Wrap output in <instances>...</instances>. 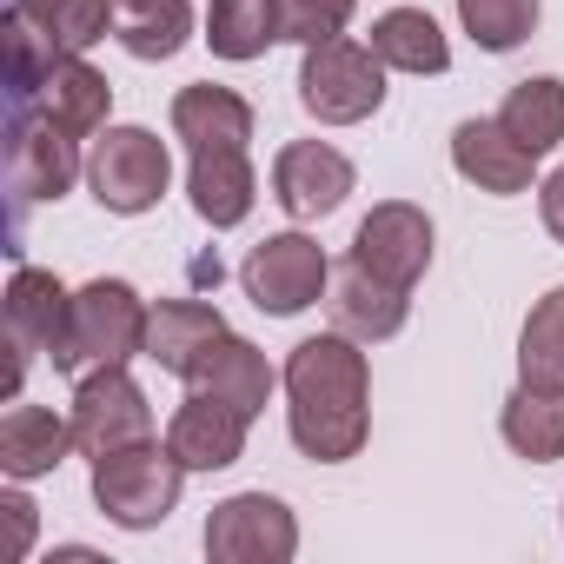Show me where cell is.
Listing matches in <instances>:
<instances>
[{"label":"cell","instance_id":"cell-26","mask_svg":"<svg viewBox=\"0 0 564 564\" xmlns=\"http://www.w3.org/2000/svg\"><path fill=\"white\" fill-rule=\"evenodd\" d=\"M206 41L219 61H259L279 41V0H213Z\"/></svg>","mask_w":564,"mask_h":564},{"label":"cell","instance_id":"cell-29","mask_svg":"<svg viewBox=\"0 0 564 564\" xmlns=\"http://www.w3.org/2000/svg\"><path fill=\"white\" fill-rule=\"evenodd\" d=\"M458 21L485 54H511L538 28V0H458Z\"/></svg>","mask_w":564,"mask_h":564},{"label":"cell","instance_id":"cell-8","mask_svg":"<svg viewBox=\"0 0 564 564\" xmlns=\"http://www.w3.org/2000/svg\"><path fill=\"white\" fill-rule=\"evenodd\" d=\"M293 551H300V524L265 491H239V498L213 505V518H206V557L213 564H286Z\"/></svg>","mask_w":564,"mask_h":564},{"label":"cell","instance_id":"cell-16","mask_svg":"<svg viewBox=\"0 0 564 564\" xmlns=\"http://www.w3.org/2000/svg\"><path fill=\"white\" fill-rule=\"evenodd\" d=\"M452 166H458L478 193L511 199V193H524V186H531L538 153H524V147H518L498 120H465V127L452 133Z\"/></svg>","mask_w":564,"mask_h":564},{"label":"cell","instance_id":"cell-31","mask_svg":"<svg viewBox=\"0 0 564 564\" xmlns=\"http://www.w3.org/2000/svg\"><path fill=\"white\" fill-rule=\"evenodd\" d=\"M0 518H8V544H0V557H28V538H34V505L21 491H0Z\"/></svg>","mask_w":564,"mask_h":564},{"label":"cell","instance_id":"cell-17","mask_svg":"<svg viewBox=\"0 0 564 564\" xmlns=\"http://www.w3.org/2000/svg\"><path fill=\"white\" fill-rule=\"evenodd\" d=\"M173 133L186 153H226L252 140V107L232 87H180L173 94Z\"/></svg>","mask_w":564,"mask_h":564},{"label":"cell","instance_id":"cell-4","mask_svg":"<svg viewBox=\"0 0 564 564\" xmlns=\"http://www.w3.org/2000/svg\"><path fill=\"white\" fill-rule=\"evenodd\" d=\"M300 100L313 120L326 127H352V120H372L386 107V61L359 41H319L306 47V67H300Z\"/></svg>","mask_w":564,"mask_h":564},{"label":"cell","instance_id":"cell-5","mask_svg":"<svg viewBox=\"0 0 564 564\" xmlns=\"http://www.w3.org/2000/svg\"><path fill=\"white\" fill-rule=\"evenodd\" d=\"M166 180H173L166 140H153L147 127H107V133L94 140V153H87V186H94V199H100L107 213H120V219L160 206Z\"/></svg>","mask_w":564,"mask_h":564},{"label":"cell","instance_id":"cell-23","mask_svg":"<svg viewBox=\"0 0 564 564\" xmlns=\"http://www.w3.org/2000/svg\"><path fill=\"white\" fill-rule=\"evenodd\" d=\"M498 432H505V445H511L518 458H531V465L564 458V392H544V386H524V379H518V392L505 399Z\"/></svg>","mask_w":564,"mask_h":564},{"label":"cell","instance_id":"cell-27","mask_svg":"<svg viewBox=\"0 0 564 564\" xmlns=\"http://www.w3.org/2000/svg\"><path fill=\"white\" fill-rule=\"evenodd\" d=\"M518 379L524 386H544V392H564V286H551L524 333H518Z\"/></svg>","mask_w":564,"mask_h":564},{"label":"cell","instance_id":"cell-28","mask_svg":"<svg viewBox=\"0 0 564 564\" xmlns=\"http://www.w3.org/2000/svg\"><path fill=\"white\" fill-rule=\"evenodd\" d=\"M14 8L67 54H87L94 41H107L113 28V0H14Z\"/></svg>","mask_w":564,"mask_h":564},{"label":"cell","instance_id":"cell-6","mask_svg":"<svg viewBox=\"0 0 564 564\" xmlns=\"http://www.w3.org/2000/svg\"><path fill=\"white\" fill-rule=\"evenodd\" d=\"M326 279H333V265H326L319 239H306V232H272V239H259V246L246 252V265H239V286H246L252 306L272 313V319L306 313V306L319 300Z\"/></svg>","mask_w":564,"mask_h":564},{"label":"cell","instance_id":"cell-7","mask_svg":"<svg viewBox=\"0 0 564 564\" xmlns=\"http://www.w3.org/2000/svg\"><path fill=\"white\" fill-rule=\"evenodd\" d=\"M8 107H28V113H41V120H54L61 133H74V140H87V133H100L107 127V107H113V87H107V74H94L80 54H54L41 74H28V80H8Z\"/></svg>","mask_w":564,"mask_h":564},{"label":"cell","instance_id":"cell-12","mask_svg":"<svg viewBox=\"0 0 564 564\" xmlns=\"http://www.w3.org/2000/svg\"><path fill=\"white\" fill-rule=\"evenodd\" d=\"M352 259L412 293L419 279H425V265H432V219H425L419 206H405V199H386V206H372V213L359 219Z\"/></svg>","mask_w":564,"mask_h":564},{"label":"cell","instance_id":"cell-20","mask_svg":"<svg viewBox=\"0 0 564 564\" xmlns=\"http://www.w3.org/2000/svg\"><path fill=\"white\" fill-rule=\"evenodd\" d=\"M67 445H74V419H54L47 405H14L8 419H0V471H8L14 485L54 471L67 458Z\"/></svg>","mask_w":564,"mask_h":564},{"label":"cell","instance_id":"cell-11","mask_svg":"<svg viewBox=\"0 0 564 564\" xmlns=\"http://www.w3.org/2000/svg\"><path fill=\"white\" fill-rule=\"evenodd\" d=\"M74 180H80V140L61 133L54 120L28 113V107H8V186H14V206L61 199Z\"/></svg>","mask_w":564,"mask_h":564},{"label":"cell","instance_id":"cell-22","mask_svg":"<svg viewBox=\"0 0 564 564\" xmlns=\"http://www.w3.org/2000/svg\"><path fill=\"white\" fill-rule=\"evenodd\" d=\"M193 34V0H113V41L133 61H173Z\"/></svg>","mask_w":564,"mask_h":564},{"label":"cell","instance_id":"cell-14","mask_svg":"<svg viewBox=\"0 0 564 564\" xmlns=\"http://www.w3.org/2000/svg\"><path fill=\"white\" fill-rule=\"evenodd\" d=\"M246 425H252V412H239L232 399H219V392H186V405H180L173 425H166V445L180 452L186 471H226V465H239V452H246Z\"/></svg>","mask_w":564,"mask_h":564},{"label":"cell","instance_id":"cell-21","mask_svg":"<svg viewBox=\"0 0 564 564\" xmlns=\"http://www.w3.org/2000/svg\"><path fill=\"white\" fill-rule=\"evenodd\" d=\"M186 193H193V213L206 226H239L252 213V166H246V147H226V153H193V173H186Z\"/></svg>","mask_w":564,"mask_h":564},{"label":"cell","instance_id":"cell-18","mask_svg":"<svg viewBox=\"0 0 564 564\" xmlns=\"http://www.w3.org/2000/svg\"><path fill=\"white\" fill-rule=\"evenodd\" d=\"M219 333H226L219 306H206V300H160V306L147 313V359H153L160 372L186 379L193 359H199Z\"/></svg>","mask_w":564,"mask_h":564},{"label":"cell","instance_id":"cell-2","mask_svg":"<svg viewBox=\"0 0 564 564\" xmlns=\"http://www.w3.org/2000/svg\"><path fill=\"white\" fill-rule=\"evenodd\" d=\"M147 313L127 279H94L74 293V319H67V346L54 359V372H100V366H127L133 352H147Z\"/></svg>","mask_w":564,"mask_h":564},{"label":"cell","instance_id":"cell-9","mask_svg":"<svg viewBox=\"0 0 564 564\" xmlns=\"http://www.w3.org/2000/svg\"><path fill=\"white\" fill-rule=\"evenodd\" d=\"M140 438H153V405H147V392L127 379V366L87 372L80 392H74V445H80L87 458H107V452H120V445H140Z\"/></svg>","mask_w":564,"mask_h":564},{"label":"cell","instance_id":"cell-10","mask_svg":"<svg viewBox=\"0 0 564 564\" xmlns=\"http://www.w3.org/2000/svg\"><path fill=\"white\" fill-rule=\"evenodd\" d=\"M67 319H74V293L61 286L54 272L21 265V272L8 279V346H14L8 392H21V379H28V359H34V352L61 359V346H67Z\"/></svg>","mask_w":564,"mask_h":564},{"label":"cell","instance_id":"cell-1","mask_svg":"<svg viewBox=\"0 0 564 564\" xmlns=\"http://www.w3.org/2000/svg\"><path fill=\"white\" fill-rule=\"evenodd\" d=\"M372 372H366V352L346 339V333H319L306 346H293L286 359V425H293V445L319 465H346L359 458L366 432H372Z\"/></svg>","mask_w":564,"mask_h":564},{"label":"cell","instance_id":"cell-15","mask_svg":"<svg viewBox=\"0 0 564 564\" xmlns=\"http://www.w3.org/2000/svg\"><path fill=\"white\" fill-rule=\"evenodd\" d=\"M405 313H412V293H405V286L379 279V272L359 265V259L339 265V279H333V319H339L346 339H392V333L405 326Z\"/></svg>","mask_w":564,"mask_h":564},{"label":"cell","instance_id":"cell-24","mask_svg":"<svg viewBox=\"0 0 564 564\" xmlns=\"http://www.w3.org/2000/svg\"><path fill=\"white\" fill-rule=\"evenodd\" d=\"M372 54L399 74H445L452 67V47L438 34V21L425 8H392L372 21Z\"/></svg>","mask_w":564,"mask_h":564},{"label":"cell","instance_id":"cell-19","mask_svg":"<svg viewBox=\"0 0 564 564\" xmlns=\"http://www.w3.org/2000/svg\"><path fill=\"white\" fill-rule=\"evenodd\" d=\"M186 386H193V392H219V399H232L239 412H259V405L272 399V366H265V352H259V346H246V339L219 333V339L193 359Z\"/></svg>","mask_w":564,"mask_h":564},{"label":"cell","instance_id":"cell-13","mask_svg":"<svg viewBox=\"0 0 564 564\" xmlns=\"http://www.w3.org/2000/svg\"><path fill=\"white\" fill-rule=\"evenodd\" d=\"M346 193H352V160L326 140H293L272 160V199L293 219H326L346 206Z\"/></svg>","mask_w":564,"mask_h":564},{"label":"cell","instance_id":"cell-30","mask_svg":"<svg viewBox=\"0 0 564 564\" xmlns=\"http://www.w3.org/2000/svg\"><path fill=\"white\" fill-rule=\"evenodd\" d=\"M352 8H359V0H279V41H300V47L339 41Z\"/></svg>","mask_w":564,"mask_h":564},{"label":"cell","instance_id":"cell-32","mask_svg":"<svg viewBox=\"0 0 564 564\" xmlns=\"http://www.w3.org/2000/svg\"><path fill=\"white\" fill-rule=\"evenodd\" d=\"M538 213H544V232L564 246V166H557V173L538 186Z\"/></svg>","mask_w":564,"mask_h":564},{"label":"cell","instance_id":"cell-25","mask_svg":"<svg viewBox=\"0 0 564 564\" xmlns=\"http://www.w3.org/2000/svg\"><path fill=\"white\" fill-rule=\"evenodd\" d=\"M498 127H505L524 153L544 160V153L564 140V80H551V74L518 80V87L505 94V107H498Z\"/></svg>","mask_w":564,"mask_h":564},{"label":"cell","instance_id":"cell-3","mask_svg":"<svg viewBox=\"0 0 564 564\" xmlns=\"http://www.w3.org/2000/svg\"><path fill=\"white\" fill-rule=\"evenodd\" d=\"M180 485H186L180 452H173V445H153V438L94 458V505H100L113 524H127V531L160 524V518L180 505Z\"/></svg>","mask_w":564,"mask_h":564}]
</instances>
